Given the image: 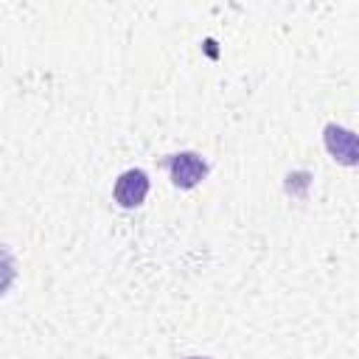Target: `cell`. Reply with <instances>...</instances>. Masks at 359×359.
<instances>
[{"label":"cell","instance_id":"5","mask_svg":"<svg viewBox=\"0 0 359 359\" xmlns=\"http://www.w3.org/2000/svg\"><path fill=\"white\" fill-rule=\"evenodd\" d=\"M188 359H210V356H188Z\"/></svg>","mask_w":359,"mask_h":359},{"label":"cell","instance_id":"2","mask_svg":"<svg viewBox=\"0 0 359 359\" xmlns=\"http://www.w3.org/2000/svg\"><path fill=\"white\" fill-rule=\"evenodd\" d=\"M149 188H151V182H149V174L143 168H126L123 174H118L115 185H112V196L121 208L132 210V208H140L146 202Z\"/></svg>","mask_w":359,"mask_h":359},{"label":"cell","instance_id":"1","mask_svg":"<svg viewBox=\"0 0 359 359\" xmlns=\"http://www.w3.org/2000/svg\"><path fill=\"white\" fill-rule=\"evenodd\" d=\"M165 165L174 188H182V191L196 188L208 177V160L199 151H177L165 160Z\"/></svg>","mask_w":359,"mask_h":359},{"label":"cell","instance_id":"4","mask_svg":"<svg viewBox=\"0 0 359 359\" xmlns=\"http://www.w3.org/2000/svg\"><path fill=\"white\" fill-rule=\"evenodd\" d=\"M14 280H17V258L6 244H0V297L14 286Z\"/></svg>","mask_w":359,"mask_h":359},{"label":"cell","instance_id":"3","mask_svg":"<svg viewBox=\"0 0 359 359\" xmlns=\"http://www.w3.org/2000/svg\"><path fill=\"white\" fill-rule=\"evenodd\" d=\"M323 140H325V149L328 154L342 163V165H356L359 163V140L351 129L345 126H337V123H328L323 129Z\"/></svg>","mask_w":359,"mask_h":359}]
</instances>
